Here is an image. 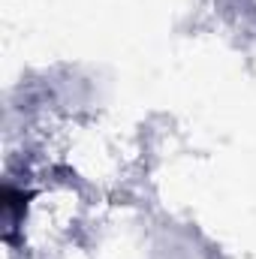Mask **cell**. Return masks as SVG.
<instances>
[{"instance_id": "obj_1", "label": "cell", "mask_w": 256, "mask_h": 259, "mask_svg": "<svg viewBox=\"0 0 256 259\" xmlns=\"http://www.w3.org/2000/svg\"><path fill=\"white\" fill-rule=\"evenodd\" d=\"M3 208L9 214V220H18L24 214V208H27V193H21L15 187H6L3 190Z\"/></svg>"}]
</instances>
